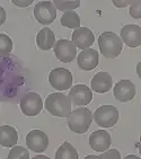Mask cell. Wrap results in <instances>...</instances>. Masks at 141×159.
Listing matches in <instances>:
<instances>
[{
	"label": "cell",
	"mask_w": 141,
	"mask_h": 159,
	"mask_svg": "<svg viewBox=\"0 0 141 159\" xmlns=\"http://www.w3.org/2000/svg\"><path fill=\"white\" fill-rule=\"evenodd\" d=\"M98 46L101 53L107 59L117 58L123 50V43L113 32H104L98 37Z\"/></svg>",
	"instance_id": "1"
},
{
	"label": "cell",
	"mask_w": 141,
	"mask_h": 159,
	"mask_svg": "<svg viewBox=\"0 0 141 159\" xmlns=\"http://www.w3.org/2000/svg\"><path fill=\"white\" fill-rule=\"evenodd\" d=\"M92 121L93 114L87 107H79L68 115V126L71 131L78 134L88 131Z\"/></svg>",
	"instance_id": "2"
},
{
	"label": "cell",
	"mask_w": 141,
	"mask_h": 159,
	"mask_svg": "<svg viewBox=\"0 0 141 159\" xmlns=\"http://www.w3.org/2000/svg\"><path fill=\"white\" fill-rule=\"evenodd\" d=\"M45 108L53 116L67 117L71 112V102L61 93H53L45 99Z\"/></svg>",
	"instance_id": "3"
},
{
	"label": "cell",
	"mask_w": 141,
	"mask_h": 159,
	"mask_svg": "<svg viewBox=\"0 0 141 159\" xmlns=\"http://www.w3.org/2000/svg\"><path fill=\"white\" fill-rule=\"evenodd\" d=\"M96 124L102 128H112L119 121V111L113 105H102L93 115Z\"/></svg>",
	"instance_id": "4"
},
{
	"label": "cell",
	"mask_w": 141,
	"mask_h": 159,
	"mask_svg": "<svg viewBox=\"0 0 141 159\" xmlns=\"http://www.w3.org/2000/svg\"><path fill=\"white\" fill-rule=\"evenodd\" d=\"M49 81L57 90H67L72 85V75L65 68H55L50 72Z\"/></svg>",
	"instance_id": "5"
},
{
	"label": "cell",
	"mask_w": 141,
	"mask_h": 159,
	"mask_svg": "<svg viewBox=\"0 0 141 159\" xmlns=\"http://www.w3.org/2000/svg\"><path fill=\"white\" fill-rule=\"evenodd\" d=\"M20 110L26 116H35L43 108L42 98L36 93H28L20 99Z\"/></svg>",
	"instance_id": "6"
},
{
	"label": "cell",
	"mask_w": 141,
	"mask_h": 159,
	"mask_svg": "<svg viewBox=\"0 0 141 159\" xmlns=\"http://www.w3.org/2000/svg\"><path fill=\"white\" fill-rule=\"evenodd\" d=\"M34 16L42 25H50L57 17V8L51 1H40L34 8Z\"/></svg>",
	"instance_id": "7"
},
{
	"label": "cell",
	"mask_w": 141,
	"mask_h": 159,
	"mask_svg": "<svg viewBox=\"0 0 141 159\" xmlns=\"http://www.w3.org/2000/svg\"><path fill=\"white\" fill-rule=\"evenodd\" d=\"M54 54L59 61L63 63H69L74 61L77 55V48L72 41L59 40L54 44Z\"/></svg>",
	"instance_id": "8"
},
{
	"label": "cell",
	"mask_w": 141,
	"mask_h": 159,
	"mask_svg": "<svg viewBox=\"0 0 141 159\" xmlns=\"http://www.w3.org/2000/svg\"><path fill=\"white\" fill-rule=\"evenodd\" d=\"M69 99L76 106H83V105H88L93 99L92 90L87 87L86 85L79 84V85L74 86L70 89L69 93Z\"/></svg>",
	"instance_id": "9"
},
{
	"label": "cell",
	"mask_w": 141,
	"mask_h": 159,
	"mask_svg": "<svg viewBox=\"0 0 141 159\" xmlns=\"http://www.w3.org/2000/svg\"><path fill=\"white\" fill-rule=\"evenodd\" d=\"M26 144L34 152H44L49 146V138L43 131L33 130L26 135Z\"/></svg>",
	"instance_id": "10"
},
{
	"label": "cell",
	"mask_w": 141,
	"mask_h": 159,
	"mask_svg": "<svg viewBox=\"0 0 141 159\" xmlns=\"http://www.w3.org/2000/svg\"><path fill=\"white\" fill-rule=\"evenodd\" d=\"M114 97L119 102L125 103L133 99L135 96V86L131 80H120L113 89Z\"/></svg>",
	"instance_id": "11"
},
{
	"label": "cell",
	"mask_w": 141,
	"mask_h": 159,
	"mask_svg": "<svg viewBox=\"0 0 141 159\" xmlns=\"http://www.w3.org/2000/svg\"><path fill=\"white\" fill-rule=\"evenodd\" d=\"M121 41L130 48H138L141 45V27L139 25H126L121 30Z\"/></svg>",
	"instance_id": "12"
},
{
	"label": "cell",
	"mask_w": 141,
	"mask_h": 159,
	"mask_svg": "<svg viewBox=\"0 0 141 159\" xmlns=\"http://www.w3.org/2000/svg\"><path fill=\"white\" fill-rule=\"evenodd\" d=\"M98 52L94 49H86L83 50L81 52L78 54L77 58V63L80 69H83L85 71H90L94 70L98 64Z\"/></svg>",
	"instance_id": "13"
},
{
	"label": "cell",
	"mask_w": 141,
	"mask_h": 159,
	"mask_svg": "<svg viewBox=\"0 0 141 159\" xmlns=\"http://www.w3.org/2000/svg\"><path fill=\"white\" fill-rule=\"evenodd\" d=\"M95 36L93 32L87 27H78L72 33V42L76 48L81 50L89 49V46L94 44Z\"/></svg>",
	"instance_id": "14"
},
{
	"label": "cell",
	"mask_w": 141,
	"mask_h": 159,
	"mask_svg": "<svg viewBox=\"0 0 141 159\" xmlns=\"http://www.w3.org/2000/svg\"><path fill=\"white\" fill-rule=\"evenodd\" d=\"M89 146L97 152H103L111 146V135L105 130H97L89 137Z\"/></svg>",
	"instance_id": "15"
},
{
	"label": "cell",
	"mask_w": 141,
	"mask_h": 159,
	"mask_svg": "<svg viewBox=\"0 0 141 159\" xmlns=\"http://www.w3.org/2000/svg\"><path fill=\"white\" fill-rule=\"evenodd\" d=\"M112 77L107 74V72H104V71H101L96 74L95 76L93 77L92 79V89L94 92L99 93V94H104V93H107L111 88H112Z\"/></svg>",
	"instance_id": "16"
},
{
	"label": "cell",
	"mask_w": 141,
	"mask_h": 159,
	"mask_svg": "<svg viewBox=\"0 0 141 159\" xmlns=\"http://www.w3.org/2000/svg\"><path fill=\"white\" fill-rule=\"evenodd\" d=\"M36 44L39 49L48 51V50L52 49L55 44V35L52 32V30L49 27L42 28L36 36Z\"/></svg>",
	"instance_id": "17"
},
{
	"label": "cell",
	"mask_w": 141,
	"mask_h": 159,
	"mask_svg": "<svg viewBox=\"0 0 141 159\" xmlns=\"http://www.w3.org/2000/svg\"><path fill=\"white\" fill-rule=\"evenodd\" d=\"M18 142V133L10 125L0 126V144L2 147H14Z\"/></svg>",
	"instance_id": "18"
},
{
	"label": "cell",
	"mask_w": 141,
	"mask_h": 159,
	"mask_svg": "<svg viewBox=\"0 0 141 159\" xmlns=\"http://www.w3.org/2000/svg\"><path fill=\"white\" fill-rule=\"evenodd\" d=\"M78 152L69 142H63L55 152V159H77Z\"/></svg>",
	"instance_id": "19"
},
{
	"label": "cell",
	"mask_w": 141,
	"mask_h": 159,
	"mask_svg": "<svg viewBox=\"0 0 141 159\" xmlns=\"http://www.w3.org/2000/svg\"><path fill=\"white\" fill-rule=\"evenodd\" d=\"M61 25L67 28H78L80 26V17L78 14L75 11H67L62 15L61 19Z\"/></svg>",
	"instance_id": "20"
},
{
	"label": "cell",
	"mask_w": 141,
	"mask_h": 159,
	"mask_svg": "<svg viewBox=\"0 0 141 159\" xmlns=\"http://www.w3.org/2000/svg\"><path fill=\"white\" fill-rule=\"evenodd\" d=\"M53 5L57 9L61 11H72L74 9L78 8L80 5L79 0H54Z\"/></svg>",
	"instance_id": "21"
},
{
	"label": "cell",
	"mask_w": 141,
	"mask_h": 159,
	"mask_svg": "<svg viewBox=\"0 0 141 159\" xmlns=\"http://www.w3.org/2000/svg\"><path fill=\"white\" fill-rule=\"evenodd\" d=\"M12 51V41L8 35L0 33V57H7Z\"/></svg>",
	"instance_id": "22"
},
{
	"label": "cell",
	"mask_w": 141,
	"mask_h": 159,
	"mask_svg": "<svg viewBox=\"0 0 141 159\" xmlns=\"http://www.w3.org/2000/svg\"><path fill=\"white\" fill-rule=\"evenodd\" d=\"M30 153L24 147L19 146H14L12 149L8 153V159H28Z\"/></svg>",
	"instance_id": "23"
},
{
	"label": "cell",
	"mask_w": 141,
	"mask_h": 159,
	"mask_svg": "<svg viewBox=\"0 0 141 159\" xmlns=\"http://www.w3.org/2000/svg\"><path fill=\"white\" fill-rule=\"evenodd\" d=\"M130 15L135 19L141 17V2L140 1H133L130 7Z\"/></svg>",
	"instance_id": "24"
},
{
	"label": "cell",
	"mask_w": 141,
	"mask_h": 159,
	"mask_svg": "<svg viewBox=\"0 0 141 159\" xmlns=\"http://www.w3.org/2000/svg\"><path fill=\"white\" fill-rule=\"evenodd\" d=\"M86 158H115V159H120L121 158V155H120V152L116 149H112V150H108L107 152L102 153V155H99V156H88V157H86Z\"/></svg>",
	"instance_id": "25"
},
{
	"label": "cell",
	"mask_w": 141,
	"mask_h": 159,
	"mask_svg": "<svg viewBox=\"0 0 141 159\" xmlns=\"http://www.w3.org/2000/svg\"><path fill=\"white\" fill-rule=\"evenodd\" d=\"M33 2L32 0H26V1H19V0H14L12 1V3L14 5H17V6H19V7H27V6H30L31 3Z\"/></svg>",
	"instance_id": "26"
},
{
	"label": "cell",
	"mask_w": 141,
	"mask_h": 159,
	"mask_svg": "<svg viewBox=\"0 0 141 159\" xmlns=\"http://www.w3.org/2000/svg\"><path fill=\"white\" fill-rule=\"evenodd\" d=\"M6 18H7V15H6V10L3 9L2 7L0 6V26L6 21Z\"/></svg>",
	"instance_id": "27"
},
{
	"label": "cell",
	"mask_w": 141,
	"mask_h": 159,
	"mask_svg": "<svg viewBox=\"0 0 141 159\" xmlns=\"http://www.w3.org/2000/svg\"><path fill=\"white\" fill-rule=\"evenodd\" d=\"M133 1H123V2H119V1H114V5H116L119 7H122V6H125L128 3H132Z\"/></svg>",
	"instance_id": "28"
},
{
	"label": "cell",
	"mask_w": 141,
	"mask_h": 159,
	"mask_svg": "<svg viewBox=\"0 0 141 159\" xmlns=\"http://www.w3.org/2000/svg\"><path fill=\"white\" fill-rule=\"evenodd\" d=\"M35 158H45V159H48V157L46 156H42V155H40V156H36Z\"/></svg>",
	"instance_id": "29"
}]
</instances>
